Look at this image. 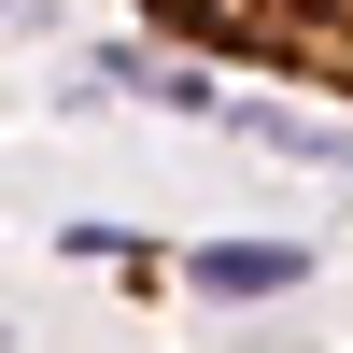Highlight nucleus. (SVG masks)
Masks as SVG:
<instances>
[{"label":"nucleus","instance_id":"nucleus-1","mask_svg":"<svg viewBox=\"0 0 353 353\" xmlns=\"http://www.w3.org/2000/svg\"><path fill=\"white\" fill-rule=\"evenodd\" d=\"M283 283H297L283 241H212V254H198V297H283Z\"/></svg>","mask_w":353,"mask_h":353}]
</instances>
